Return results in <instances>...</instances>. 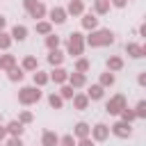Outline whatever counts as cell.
<instances>
[{
    "label": "cell",
    "instance_id": "cell-1",
    "mask_svg": "<svg viewBox=\"0 0 146 146\" xmlns=\"http://www.w3.org/2000/svg\"><path fill=\"white\" fill-rule=\"evenodd\" d=\"M84 43H89L91 48H100V46H112L114 43V34L112 30H91L89 36L84 39Z\"/></svg>",
    "mask_w": 146,
    "mask_h": 146
},
{
    "label": "cell",
    "instance_id": "cell-2",
    "mask_svg": "<svg viewBox=\"0 0 146 146\" xmlns=\"http://www.w3.org/2000/svg\"><path fill=\"white\" fill-rule=\"evenodd\" d=\"M39 98H41V87H23L21 91H18V103L21 105H34V103H39Z\"/></svg>",
    "mask_w": 146,
    "mask_h": 146
},
{
    "label": "cell",
    "instance_id": "cell-3",
    "mask_svg": "<svg viewBox=\"0 0 146 146\" xmlns=\"http://www.w3.org/2000/svg\"><path fill=\"white\" fill-rule=\"evenodd\" d=\"M82 50H84V36H82L80 32H73V34H68L66 52H68V55H73V57H80V55H82Z\"/></svg>",
    "mask_w": 146,
    "mask_h": 146
},
{
    "label": "cell",
    "instance_id": "cell-4",
    "mask_svg": "<svg viewBox=\"0 0 146 146\" xmlns=\"http://www.w3.org/2000/svg\"><path fill=\"white\" fill-rule=\"evenodd\" d=\"M23 7L27 9V14H30L34 21H39V18L46 16V5H43L41 0H23Z\"/></svg>",
    "mask_w": 146,
    "mask_h": 146
},
{
    "label": "cell",
    "instance_id": "cell-5",
    "mask_svg": "<svg viewBox=\"0 0 146 146\" xmlns=\"http://www.w3.org/2000/svg\"><path fill=\"white\" fill-rule=\"evenodd\" d=\"M123 107H125V96H123V94H116V96H112V98L107 100L105 112H107V114H119Z\"/></svg>",
    "mask_w": 146,
    "mask_h": 146
},
{
    "label": "cell",
    "instance_id": "cell-6",
    "mask_svg": "<svg viewBox=\"0 0 146 146\" xmlns=\"http://www.w3.org/2000/svg\"><path fill=\"white\" fill-rule=\"evenodd\" d=\"M110 132H112L114 137H119V139H128V137L132 135V128H130L128 121H116V123L110 128Z\"/></svg>",
    "mask_w": 146,
    "mask_h": 146
},
{
    "label": "cell",
    "instance_id": "cell-7",
    "mask_svg": "<svg viewBox=\"0 0 146 146\" xmlns=\"http://www.w3.org/2000/svg\"><path fill=\"white\" fill-rule=\"evenodd\" d=\"M91 139L94 141H105L107 137H110V125H105V123H96L94 128H91Z\"/></svg>",
    "mask_w": 146,
    "mask_h": 146
},
{
    "label": "cell",
    "instance_id": "cell-8",
    "mask_svg": "<svg viewBox=\"0 0 146 146\" xmlns=\"http://www.w3.org/2000/svg\"><path fill=\"white\" fill-rule=\"evenodd\" d=\"M48 78H50L55 84H64V82L68 80V71H64L62 66H55V68L50 71V75H48Z\"/></svg>",
    "mask_w": 146,
    "mask_h": 146
},
{
    "label": "cell",
    "instance_id": "cell-9",
    "mask_svg": "<svg viewBox=\"0 0 146 146\" xmlns=\"http://www.w3.org/2000/svg\"><path fill=\"white\" fill-rule=\"evenodd\" d=\"M48 14H50V23H57V25H62V23L66 21V16H68L64 7H52Z\"/></svg>",
    "mask_w": 146,
    "mask_h": 146
},
{
    "label": "cell",
    "instance_id": "cell-10",
    "mask_svg": "<svg viewBox=\"0 0 146 146\" xmlns=\"http://www.w3.org/2000/svg\"><path fill=\"white\" fill-rule=\"evenodd\" d=\"M66 82H68L73 89H78V87H84V84H87V75L73 71V73H68V80H66Z\"/></svg>",
    "mask_w": 146,
    "mask_h": 146
},
{
    "label": "cell",
    "instance_id": "cell-11",
    "mask_svg": "<svg viewBox=\"0 0 146 146\" xmlns=\"http://www.w3.org/2000/svg\"><path fill=\"white\" fill-rule=\"evenodd\" d=\"M66 14H71V16H82V14H84V2H82V0H71V2L66 5Z\"/></svg>",
    "mask_w": 146,
    "mask_h": 146
},
{
    "label": "cell",
    "instance_id": "cell-12",
    "mask_svg": "<svg viewBox=\"0 0 146 146\" xmlns=\"http://www.w3.org/2000/svg\"><path fill=\"white\" fill-rule=\"evenodd\" d=\"M9 34H11V41H25V36H27V27L16 23V25L11 27V32H9Z\"/></svg>",
    "mask_w": 146,
    "mask_h": 146
},
{
    "label": "cell",
    "instance_id": "cell-13",
    "mask_svg": "<svg viewBox=\"0 0 146 146\" xmlns=\"http://www.w3.org/2000/svg\"><path fill=\"white\" fill-rule=\"evenodd\" d=\"M125 52H128L130 57H137V59H139V57H144L146 50H144L141 43H132V41H130V43H125Z\"/></svg>",
    "mask_w": 146,
    "mask_h": 146
},
{
    "label": "cell",
    "instance_id": "cell-14",
    "mask_svg": "<svg viewBox=\"0 0 146 146\" xmlns=\"http://www.w3.org/2000/svg\"><path fill=\"white\" fill-rule=\"evenodd\" d=\"M5 128H7V135H11V137H21V135H23V130H25L21 121H9Z\"/></svg>",
    "mask_w": 146,
    "mask_h": 146
},
{
    "label": "cell",
    "instance_id": "cell-15",
    "mask_svg": "<svg viewBox=\"0 0 146 146\" xmlns=\"http://www.w3.org/2000/svg\"><path fill=\"white\" fill-rule=\"evenodd\" d=\"M89 132H91V128H89V123H84V121L75 123V128H73V137H78V139L89 137Z\"/></svg>",
    "mask_w": 146,
    "mask_h": 146
},
{
    "label": "cell",
    "instance_id": "cell-16",
    "mask_svg": "<svg viewBox=\"0 0 146 146\" xmlns=\"http://www.w3.org/2000/svg\"><path fill=\"white\" fill-rule=\"evenodd\" d=\"M59 144V137H57V132H52V130H46L43 132V137H41V146H57Z\"/></svg>",
    "mask_w": 146,
    "mask_h": 146
},
{
    "label": "cell",
    "instance_id": "cell-17",
    "mask_svg": "<svg viewBox=\"0 0 146 146\" xmlns=\"http://www.w3.org/2000/svg\"><path fill=\"white\" fill-rule=\"evenodd\" d=\"M82 27H84V30H96V27H98L96 14H82Z\"/></svg>",
    "mask_w": 146,
    "mask_h": 146
},
{
    "label": "cell",
    "instance_id": "cell-18",
    "mask_svg": "<svg viewBox=\"0 0 146 146\" xmlns=\"http://www.w3.org/2000/svg\"><path fill=\"white\" fill-rule=\"evenodd\" d=\"M73 107H75V110H87V107H89L87 94H73Z\"/></svg>",
    "mask_w": 146,
    "mask_h": 146
},
{
    "label": "cell",
    "instance_id": "cell-19",
    "mask_svg": "<svg viewBox=\"0 0 146 146\" xmlns=\"http://www.w3.org/2000/svg\"><path fill=\"white\" fill-rule=\"evenodd\" d=\"M21 68H23V71H32V73H34V71L39 68V62H36V57H34V55H27V57L23 59Z\"/></svg>",
    "mask_w": 146,
    "mask_h": 146
},
{
    "label": "cell",
    "instance_id": "cell-20",
    "mask_svg": "<svg viewBox=\"0 0 146 146\" xmlns=\"http://www.w3.org/2000/svg\"><path fill=\"white\" fill-rule=\"evenodd\" d=\"M103 89H105V87H100V84H91L89 91H87V98H89V100H100L103 94H105Z\"/></svg>",
    "mask_w": 146,
    "mask_h": 146
},
{
    "label": "cell",
    "instance_id": "cell-21",
    "mask_svg": "<svg viewBox=\"0 0 146 146\" xmlns=\"http://www.w3.org/2000/svg\"><path fill=\"white\" fill-rule=\"evenodd\" d=\"M48 62H50L52 66H62V62H64V52H62L59 48L50 50V55H48Z\"/></svg>",
    "mask_w": 146,
    "mask_h": 146
},
{
    "label": "cell",
    "instance_id": "cell-22",
    "mask_svg": "<svg viewBox=\"0 0 146 146\" xmlns=\"http://www.w3.org/2000/svg\"><path fill=\"white\" fill-rule=\"evenodd\" d=\"M121 68H123V59H121V57H116V55H112V57L107 59V71H112V73H114V71H121Z\"/></svg>",
    "mask_w": 146,
    "mask_h": 146
},
{
    "label": "cell",
    "instance_id": "cell-23",
    "mask_svg": "<svg viewBox=\"0 0 146 146\" xmlns=\"http://www.w3.org/2000/svg\"><path fill=\"white\" fill-rule=\"evenodd\" d=\"M32 80H34V87H43V84H48V82H50L48 73H43V71H39V68L34 71V78H32Z\"/></svg>",
    "mask_w": 146,
    "mask_h": 146
},
{
    "label": "cell",
    "instance_id": "cell-24",
    "mask_svg": "<svg viewBox=\"0 0 146 146\" xmlns=\"http://www.w3.org/2000/svg\"><path fill=\"white\" fill-rule=\"evenodd\" d=\"M11 66H16V57L14 55H0V68L2 71H9Z\"/></svg>",
    "mask_w": 146,
    "mask_h": 146
},
{
    "label": "cell",
    "instance_id": "cell-25",
    "mask_svg": "<svg viewBox=\"0 0 146 146\" xmlns=\"http://www.w3.org/2000/svg\"><path fill=\"white\" fill-rule=\"evenodd\" d=\"M110 0H94V11L96 14H107L110 11Z\"/></svg>",
    "mask_w": 146,
    "mask_h": 146
},
{
    "label": "cell",
    "instance_id": "cell-26",
    "mask_svg": "<svg viewBox=\"0 0 146 146\" xmlns=\"http://www.w3.org/2000/svg\"><path fill=\"white\" fill-rule=\"evenodd\" d=\"M7 73H9L7 78H9L11 82H21V80H23V68H21V66H11Z\"/></svg>",
    "mask_w": 146,
    "mask_h": 146
},
{
    "label": "cell",
    "instance_id": "cell-27",
    "mask_svg": "<svg viewBox=\"0 0 146 146\" xmlns=\"http://www.w3.org/2000/svg\"><path fill=\"white\" fill-rule=\"evenodd\" d=\"M34 30H36L39 34H50V32H52V23H50V21H39Z\"/></svg>",
    "mask_w": 146,
    "mask_h": 146
},
{
    "label": "cell",
    "instance_id": "cell-28",
    "mask_svg": "<svg viewBox=\"0 0 146 146\" xmlns=\"http://www.w3.org/2000/svg\"><path fill=\"white\" fill-rule=\"evenodd\" d=\"M100 87H112L114 84V73L112 71H105V73H100V82H98Z\"/></svg>",
    "mask_w": 146,
    "mask_h": 146
},
{
    "label": "cell",
    "instance_id": "cell-29",
    "mask_svg": "<svg viewBox=\"0 0 146 146\" xmlns=\"http://www.w3.org/2000/svg\"><path fill=\"white\" fill-rule=\"evenodd\" d=\"M48 105H50L52 110H59V107L64 105V98H62L59 94H50V96H48Z\"/></svg>",
    "mask_w": 146,
    "mask_h": 146
},
{
    "label": "cell",
    "instance_id": "cell-30",
    "mask_svg": "<svg viewBox=\"0 0 146 146\" xmlns=\"http://www.w3.org/2000/svg\"><path fill=\"white\" fill-rule=\"evenodd\" d=\"M46 46H48V50H55V48H59V36L57 34H46Z\"/></svg>",
    "mask_w": 146,
    "mask_h": 146
},
{
    "label": "cell",
    "instance_id": "cell-31",
    "mask_svg": "<svg viewBox=\"0 0 146 146\" xmlns=\"http://www.w3.org/2000/svg\"><path fill=\"white\" fill-rule=\"evenodd\" d=\"M119 114H121V121H128V123H132V121L137 119V116H135V110H130L128 105H125V107H123Z\"/></svg>",
    "mask_w": 146,
    "mask_h": 146
},
{
    "label": "cell",
    "instance_id": "cell-32",
    "mask_svg": "<svg viewBox=\"0 0 146 146\" xmlns=\"http://www.w3.org/2000/svg\"><path fill=\"white\" fill-rule=\"evenodd\" d=\"M89 66H91V64H89V59H87V57H80V59L75 62V71H78V73H87V71H89Z\"/></svg>",
    "mask_w": 146,
    "mask_h": 146
},
{
    "label": "cell",
    "instance_id": "cell-33",
    "mask_svg": "<svg viewBox=\"0 0 146 146\" xmlns=\"http://www.w3.org/2000/svg\"><path fill=\"white\" fill-rule=\"evenodd\" d=\"M9 46H11V34H7V32L0 30V50H7Z\"/></svg>",
    "mask_w": 146,
    "mask_h": 146
},
{
    "label": "cell",
    "instance_id": "cell-34",
    "mask_svg": "<svg viewBox=\"0 0 146 146\" xmlns=\"http://www.w3.org/2000/svg\"><path fill=\"white\" fill-rule=\"evenodd\" d=\"M73 94H75V91H73V87L64 82V84H62V89H59V96H62V98L66 100V98H73Z\"/></svg>",
    "mask_w": 146,
    "mask_h": 146
},
{
    "label": "cell",
    "instance_id": "cell-35",
    "mask_svg": "<svg viewBox=\"0 0 146 146\" xmlns=\"http://www.w3.org/2000/svg\"><path fill=\"white\" fill-rule=\"evenodd\" d=\"M135 116H137V119H144V116H146V103H144V100L137 103V107H135Z\"/></svg>",
    "mask_w": 146,
    "mask_h": 146
},
{
    "label": "cell",
    "instance_id": "cell-36",
    "mask_svg": "<svg viewBox=\"0 0 146 146\" xmlns=\"http://www.w3.org/2000/svg\"><path fill=\"white\" fill-rule=\"evenodd\" d=\"M57 146H75V137L73 135H64V137H59Z\"/></svg>",
    "mask_w": 146,
    "mask_h": 146
},
{
    "label": "cell",
    "instance_id": "cell-37",
    "mask_svg": "<svg viewBox=\"0 0 146 146\" xmlns=\"http://www.w3.org/2000/svg\"><path fill=\"white\" fill-rule=\"evenodd\" d=\"M32 119H34V116H32V112H27V110H23V112L18 114V121H21L23 125H25V123H32Z\"/></svg>",
    "mask_w": 146,
    "mask_h": 146
},
{
    "label": "cell",
    "instance_id": "cell-38",
    "mask_svg": "<svg viewBox=\"0 0 146 146\" xmlns=\"http://www.w3.org/2000/svg\"><path fill=\"white\" fill-rule=\"evenodd\" d=\"M75 146H94V139H91V137H82Z\"/></svg>",
    "mask_w": 146,
    "mask_h": 146
},
{
    "label": "cell",
    "instance_id": "cell-39",
    "mask_svg": "<svg viewBox=\"0 0 146 146\" xmlns=\"http://www.w3.org/2000/svg\"><path fill=\"white\" fill-rule=\"evenodd\" d=\"M7 146H23V141H21V137H9Z\"/></svg>",
    "mask_w": 146,
    "mask_h": 146
},
{
    "label": "cell",
    "instance_id": "cell-40",
    "mask_svg": "<svg viewBox=\"0 0 146 146\" xmlns=\"http://www.w3.org/2000/svg\"><path fill=\"white\" fill-rule=\"evenodd\" d=\"M125 2L128 0H110V5H114V7H125Z\"/></svg>",
    "mask_w": 146,
    "mask_h": 146
},
{
    "label": "cell",
    "instance_id": "cell-41",
    "mask_svg": "<svg viewBox=\"0 0 146 146\" xmlns=\"http://www.w3.org/2000/svg\"><path fill=\"white\" fill-rule=\"evenodd\" d=\"M2 139H7V128H5V125H0V141H2Z\"/></svg>",
    "mask_w": 146,
    "mask_h": 146
},
{
    "label": "cell",
    "instance_id": "cell-42",
    "mask_svg": "<svg viewBox=\"0 0 146 146\" xmlns=\"http://www.w3.org/2000/svg\"><path fill=\"white\" fill-rule=\"evenodd\" d=\"M137 80H139V84H146V73H139V78H137Z\"/></svg>",
    "mask_w": 146,
    "mask_h": 146
},
{
    "label": "cell",
    "instance_id": "cell-43",
    "mask_svg": "<svg viewBox=\"0 0 146 146\" xmlns=\"http://www.w3.org/2000/svg\"><path fill=\"white\" fill-rule=\"evenodd\" d=\"M5 25H7V18L0 14V30H5Z\"/></svg>",
    "mask_w": 146,
    "mask_h": 146
},
{
    "label": "cell",
    "instance_id": "cell-44",
    "mask_svg": "<svg viewBox=\"0 0 146 146\" xmlns=\"http://www.w3.org/2000/svg\"><path fill=\"white\" fill-rule=\"evenodd\" d=\"M0 119H2V116H0Z\"/></svg>",
    "mask_w": 146,
    "mask_h": 146
}]
</instances>
